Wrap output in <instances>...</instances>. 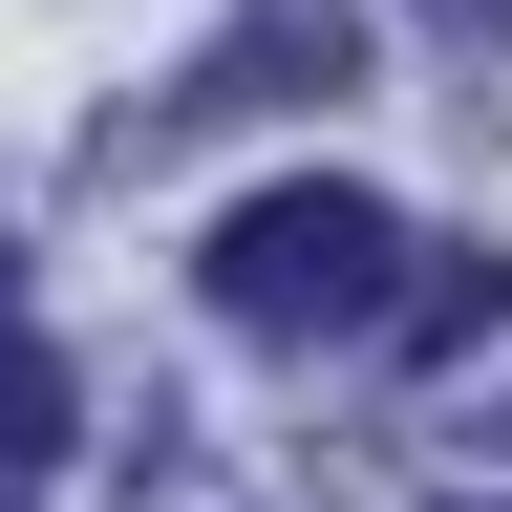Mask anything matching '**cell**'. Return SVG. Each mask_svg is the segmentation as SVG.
I'll return each mask as SVG.
<instances>
[{
	"mask_svg": "<svg viewBox=\"0 0 512 512\" xmlns=\"http://www.w3.org/2000/svg\"><path fill=\"white\" fill-rule=\"evenodd\" d=\"M214 320L235 342H342V320H384L406 299V214L384 192H342V171H299V192H256V214H214Z\"/></svg>",
	"mask_w": 512,
	"mask_h": 512,
	"instance_id": "obj_1",
	"label": "cell"
},
{
	"mask_svg": "<svg viewBox=\"0 0 512 512\" xmlns=\"http://www.w3.org/2000/svg\"><path fill=\"white\" fill-rule=\"evenodd\" d=\"M0 448H22V470L64 448V363H43V320H22V256H0Z\"/></svg>",
	"mask_w": 512,
	"mask_h": 512,
	"instance_id": "obj_2",
	"label": "cell"
},
{
	"mask_svg": "<svg viewBox=\"0 0 512 512\" xmlns=\"http://www.w3.org/2000/svg\"><path fill=\"white\" fill-rule=\"evenodd\" d=\"M491 299H512V256H427V278H406V299H384V320H406V342H470V320H491Z\"/></svg>",
	"mask_w": 512,
	"mask_h": 512,
	"instance_id": "obj_3",
	"label": "cell"
}]
</instances>
